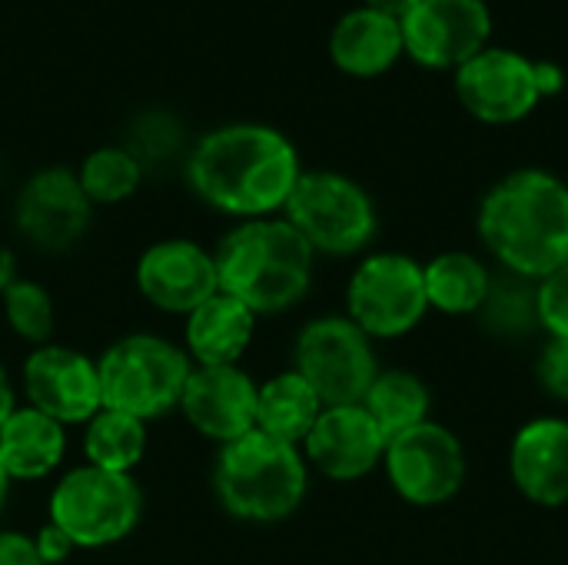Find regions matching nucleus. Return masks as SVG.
<instances>
[{"mask_svg": "<svg viewBox=\"0 0 568 565\" xmlns=\"http://www.w3.org/2000/svg\"><path fill=\"white\" fill-rule=\"evenodd\" d=\"M0 565H43L33 536L17 529H0Z\"/></svg>", "mask_w": 568, "mask_h": 565, "instance_id": "32", "label": "nucleus"}, {"mask_svg": "<svg viewBox=\"0 0 568 565\" xmlns=\"http://www.w3.org/2000/svg\"><path fill=\"white\" fill-rule=\"evenodd\" d=\"M399 23L406 53L429 70L463 67L493 37V10L486 0H419Z\"/></svg>", "mask_w": 568, "mask_h": 565, "instance_id": "12", "label": "nucleus"}, {"mask_svg": "<svg viewBox=\"0 0 568 565\" xmlns=\"http://www.w3.org/2000/svg\"><path fill=\"white\" fill-rule=\"evenodd\" d=\"M93 203L87 200L80 180L67 167L37 170L17 193L13 223L23 240L37 250L60 253L70 250L90 226Z\"/></svg>", "mask_w": 568, "mask_h": 565, "instance_id": "14", "label": "nucleus"}, {"mask_svg": "<svg viewBox=\"0 0 568 565\" xmlns=\"http://www.w3.org/2000/svg\"><path fill=\"white\" fill-rule=\"evenodd\" d=\"M323 410V400L296 370L276 373L256 390V430L290 446H303Z\"/></svg>", "mask_w": 568, "mask_h": 565, "instance_id": "22", "label": "nucleus"}, {"mask_svg": "<svg viewBox=\"0 0 568 565\" xmlns=\"http://www.w3.org/2000/svg\"><path fill=\"white\" fill-rule=\"evenodd\" d=\"M403 53V23L363 3L356 10H346L329 33V57L346 77H379L393 70Z\"/></svg>", "mask_w": 568, "mask_h": 565, "instance_id": "20", "label": "nucleus"}, {"mask_svg": "<svg viewBox=\"0 0 568 565\" xmlns=\"http://www.w3.org/2000/svg\"><path fill=\"white\" fill-rule=\"evenodd\" d=\"M456 97L483 123L506 127L526 120L542 100L539 63L519 50L486 47L456 67Z\"/></svg>", "mask_w": 568, "mask_h": 565, "instance_id": "11", "label": "nucleus"}, {"mask_svg": "<svg viewBox=\"0 0 568 565\" xmlns=\"http://www.w3.org/2000/svg\"><path fill=\"white\" fill-rule=\"evenodd\" d=\"M143 496L133 476L106 473L90 463L70 470L50 493V523L77 549H103L123 543L140 523Z\"/></svg>", "mask_w": 568, "mask_h": 565, "instance_id": "7", "label": "nucleus"}, {"mask_svg": "<svg viewBox=\"0 0 568 565\" xmlns=\"http://www.w3.org/2000/svg\"><path fill=\"white\" fill-rule=\"evenodd\" d=\"M429 313L423 263L406 253H369L346 283V316L369 340H399Z\"/></svg>", "mask_w": 568, "mask_h": 565, "instance_id": "9", "label": "nucleus"}, {"mask_svg": "<svg viewBox=\"0 0 568 565\" xmlns=\"http://www.w3.org/2000/svg\"><path fill=\"white\" fill-rule=\"evenodd\" d=\"M419 0H363V7H369V10H379V13H386V17H393V20H403L413 7H416Z\"/></svg>", "mask_w": 568, "mask_h": 565, "instance_id": "34", "label": "nucleus"}, {"mask_svg": "<svg viewBox=\"0 0 568 565\" xmlns=\"http://www.w3.org/2000/svg\"><path fill=\"white\" fill-rule=\"evenodd\" d=\"M283 216L323 256H356L379 230L373 196L353 176L333 170H303Z\"/></svg>", "mask_w": 568, "mask_h": 565, "instance_id": "6", "label": "nucleus"}, {"mask_svg": "<svg viewBox=\"0 0 568 565\" xmlns=\"http://www.w3.org/2000/svg\"><path fill=\"white\" fill-rule=\"evenodd\" d=\"M483 320V326L496 336L516 340V336H529L539 326V283L523 280L516 273H493V286L489 296L483 303V310L476 313Z\"/></svg>", "mask_w": 568, "mask_h": 565, "instance_id": "26", "label": "nucleus"}, {"mask_svg": "<svg viewBox=\"0 0 568 565\" xmlns=\"http://www.w3.org/2000/svg\"><path fill=\"white\" fill-rule=\"evenodd\" d=\"M256 333V313L230 293H213L186 313L183 350L193 366H240Z\"/></svg>", "mask_w": 568, "mask_h": 565, "instance_id": "19", "label": "nucleus"}, {"mask_svg": "<svg viewBox=\"0 0 568 565\" xmlns=\"http://www.w3.org/2000/svg\"><path fill=\"white\" fill-rule=\"evenodd\" d=\"M293 370L316 390L323 406H353L363 403L379 363L373 340L346 313H329L296 333Z\"/></svg>", "mask_w": 568, "mask_h": 565, "instance_id": "8", "label": "nucleus"}, {"mask_svg": "<svg viewBox=\"0 0 568 565\" xmlns=\"http://www.w3.org/2000/svg\"><path fill=\"white\" fill-rule=\"evenodd\" d=\"M27 406L47 413L60 426H83L103 410L97 360L73 346L47 343L30 350L20 373Z\"/></svg>", "mask_w": 568, "mask_h": 565, "instance_id": "13", "label": "nucleus"}, {"mask_svg": "<svg viewBox=\"0 0 568 565\" xmlns=\"http://www.w3.org/2000/svg\"><path fill=\"white\" fill-rule=\"evenodd\" d=\"M479 240L523 280H546L568 263V183L549 170H516L479 203Z\"/></svg>", "mask_w": 568, "mask_h": 565, "instance_id": "2", "label": "nucleus"}, {"mask_svg": "<svg viewBox=\"0 0 568 565\" xmlns=\"http://www.w3.org/2000/svg\"><path fill=\"white\" fill-rule=\"evenodd\" d=\"M429 390L426 383L409 373V370H379L373 386L363 396V410L373 416V423L379 426V433L389 440L403 436L406 430L419 426L429 420Z\"/></svg>", "mask_w": 568, "mask_h": 565, "instance_id": "24", "label": "nucleus"}, {"mask_svg": "<svg viewBox=\"0 0 568 565\" xmlns=\"http://www.w3.org/2000/svg\"><path fill=\"white\" fill-rule=\"evenodd\" d=\"M513 486L542 509L568 503V420L539 416L519 426L509 446Z\"/></svg>", "mask_w": 568, "mask_h": 565, "instance_id": "18", "label": "nucleus"}, {"mask_svg": "<svg viewBox=\"0 0 568 565\" xmlns=\"http://www.w3.org/2000/svg\"><path fill=\"white\" fill-rule=\"evenodd\" d=\"M156 143H160V153H163V157H170V153L176 150V143H180L176 123H173L170 117H163V113H153V117L140 120L136 130H133V137H130V143H126V150H130L140 163H146L150 157H156Z\"/></svg>", "mask_w": 568, "mask_h": 565, "instance_id": "30", "label": "nucleus"}, {"mask_svg": "<svg viewBox=\"0 0 568 565\" xmlns=\"http://www.w3.org/2000/svg\"><path fill=\"white\" fill-rule=\"evenodd\" d=\"M383 470L399 500L429 509L459 496L469 463L459 436L449 426L426 420L386 443Z\"/></svg>", "mask_w": 568, "mask_h": 565, "instance_id": "10", "label": "nucleus"}, {"mask_svg": "<svg viewBox=\"0 0 568 565\" xmlns=\"http://www.w3.org/2000/svg\"><path fill=\"white\" fill-rule=\"evenodd\" d=\"M536 380L546 396L568 403V340L549 336V343L536 356Z\"/></svg>", "mask_w": 568, "mask_h": 565, "instance_id": "31", "label": "nucleus"}, {"mask_svg": "<svg viewBox=\"0 0 568 565\" xmlns=\"http://www.w3.org/2000/svg\"><path fill=\"white\" fill-rule=\"evenodd\" d=\"M213 490L220 506L243 523L290 519L310 490V466L300 446L273 440L260 430L220 446Z\"/></svg>", "mask_w": 568, "mask_h": 565, "instance_id": "4", "label": "nucleus"}, {"mask_svg": "<svg viewBox=\"0 0 568 565\" xmlns=\"http://www.w3.org/2000/svg\"><path fill=\"white\" fill-rule=\"evenodd\" d=\"M136 286L160 313L186 316L220 290L216 260L193 240H160L140 253Z\"/></svg>", "mask_w": 568, "mask_h": 565, "instance_id": "16", "label": "nucleus"}, {"mask_svg": "<svg viewBox=\"0 0 568 565\" xmlns=\"http://www.w3.org/2000/svg\"><path fill=\"white\" fill-rule=\"evenodd\" d=\"M67 456V426L33 406H17L0 426V470L10 483H37Z\"/></svg>", "mask_w": 568, "mask_h": 565, "instance_id": "21", "label": "nucleus"}, {"mask_svg": "<svg viewBox=\"0 0 568 565\" xmlns=\"http://www.w3.org/2000/svg\"><path fill=\"white\" fill-rule=\"evenodd\" d=\"M539 326L549 336L568 340V263L539 280Z\"/></svg>", "mask_w": 568, "mask_h": 565, "instance_id": "29", "label": "nucleus"}, {"mask_svg": "<svg viewBox=\"0 0 568 565\" xmlns=\"http://www.w3.org/2000/svg\"><path fill=\"white\" fill-rule=\"evenodd\" d=\"M33 543H37V553H40L43 565H60L63 559H70V553L77 549L53 523H47V526L33 536Z\"/></svg>", "mask_w": 568, "mask_h": 565, "instance_id": "33", "label": "nucleus"}, {"mask_svg": "<svg viewBox=\"0 0 568 565\" xmlns=\"http://www.w3.org/2000/svg\"><path fill=\"white\" fill-rule=\"evenodd\" d=\"M146 453V423L120 413V410H100L83 423V456L90 466L106 473H133Z\"/></svg>", "mask_w": 568, "mask_h": 565, "instance_id": "25", "label": "nucleus"}, {"mask_svg": "<svg viewBox=\"0 0 568 565\" xmlns=\"http://www.w3.org/2000/svg\"><path fill=\"white\" fill-rule=\"evenodd\" d=\"M0 303H3L7 326L23 343H33V350L50 343V336H53V300H50V293L40 283H33V280H13L3 290Z\"/></svg>", "mask_w": 568, "mask_h": 565, "instance_id": "28", "label": "nucleus"}, {"mask_svg": "<svg viewBox=\"0 0 568 565\" xmlns=\"http://www.w3.org/2000/svg\"><path fill=\"white\" fill-rule=\"evenodd\" d=\"M13 270H17V263H13V253L0 246V296H3V290H7V286L17 280V276H13Z\"/></svg>", "mask_w": 568, "mask_h": 565, "instance_id": "36", "label": "nucleus"}, {"mask_svg": "<svg viewBox=\"0 0 568 565\" xmlns=\"http://www.w3.org/2000/svg\"><path fill=\"white\" fill-rule=\"evenodd\" d=\"M77 180L93 206H113L136 193L143 180V163L126 147H97L80 163Z\"/></svg>", "mask_w": 568, "mask_h": 565, "instance_id": "27", "label": "nucleus"}, {"mask_svg": "<svg viewBox=\"0 0 568 565\" xmlns=\"http://www.w3.org/2000/svg\"><path fill=\"white\" fill-rule=\"evenodd\" d=\"M300 153L286 133L266 123H226L203 133L186 157L193 193L236 220L283 213L296 180Z\"/></svg>", "mask_w": 568, "mask_h": 565, "instance_id": "1", "label": "nucleus"}, {"mask_svg": "<svg viewBox=\"0 0 568 565\" xmlns=\"http://www.w3.org/2000/svg\"><path fill=\"white\" fill-rule=\"evenodd\" d=\"M256 390L240 366H193L176 410L203 440L226 446L256 430Z\"/></svg>", "mask_w": 568, "mask_h": 565, "instance_id": "15", "label": "nucleus"}, {"mask_svg": "<svg viewBox=\"0 0 568 565\" xmlns=\"http://www.w3.org/2000/svg\"><path fill=\"white\" fill-rule=\"evenodd\" d=\"M300 450L306 466H313L326 480L356 483L369 476L376 466H383L386 436L359 403L326 406Z\"/></svg>", "mask_w": 568, "mask_h": 565, "instance_id": "17", "label": "nucleus"}, {"mask_svg": "<svg viewBox=\"0 0 568 565\" xmlns=\"http://www.w3.org/2000/svg\"><path fill=\"white\" fill-rule=\"evenodd\" d=\"M17 410V393H13V386H10V376H7V370L0 366V426L10 420V413Z\"/></svg>", "mask_w": 568, "mask_h": 565, "instance_id": "35", "label": "nucleus"}, {"mask_svg": "<svg viewBox=\"0 0 568 565\" xmlns=\"http://www.w3.org/2000/svg\"><path fill=\"white\" fill-rule=\"evenodd\" d=\"M190 370L193 363L183 346L153 333H130L110 343L97 360L100 400L106 410H120L146 423L180 406Z\"/></svg>", "mask_w": 568, "mask_h": 565, "instance_id": "5", "label": "nucleus"}, {"mask_svg": "<svg viewBox=\"0 0 568 565\" xmlns=\"http://www.w3.org/2000/svg\"><path fill=\"white\" fill-rule=\"evenodd\" d=\"M426 276V300L429 310H439L446 316H476L489 296L493 270L463 250H449L423 263Z\"/></svg>", "mask_w": 568, "mask_h": 565, "instance_id": "23", "label": "nucleus"}, {"mask_svg": "<svg viewBox=\"0 0 568 565\" xmlns=\"http://www.w3.org/2000/svg\"><path fill=\"white\" fill-rule=\"evenodd\" d=\"M7 493H10V480H7V473L0 470V513H3V503H7Z\"/></svg>", "mask_w": 568, "mask_h": 565, "instance_id": "37", "label": "nucleus"}, {"mask_svg": "<svg viewBox=\"0 0 568 565\" xmlns=\"http://www.w3.org/2000/svg\"><path fill=\"white\" fill-rule=\"evenodd\" d=\"M220 293L236 296L256 316L296 306L313 286V246L286 216L240 220L213 250Z\"/></svg>", "mask_w": 568, "mask_h": 565, "instance_id": "3", "label": "nucleus"}]
</instances>
